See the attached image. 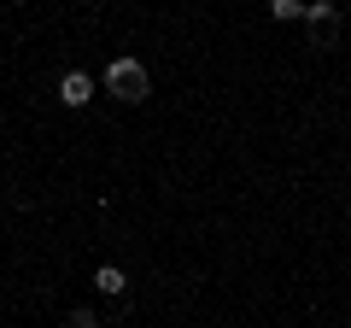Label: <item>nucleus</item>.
Masks as SVG:
<instances>
[{
  "label": "nucleus",
  "mask_w": 351,
  "mask_h": 328,
  "mask_svg": "<svg viewBox=\"0 0 351 328\" xmlns=\"http://www.w3.org/2000/svg\"><path fill=\"white\" fill-rule=\"evenodd\" d=\"M106 94H117V100H129V106H135V100H147V94H152L147 65H141V59H129V53H123V59H112V65H106Z\"/></svg>",
  "instance_id": "1"
},
{
  "label": "nucleus",
  "mask_w": 351,
  "mask_h": 328,
  "mask_svg": "<svg viewBox=\"0 0 351 328\" xmlns=\"http://www.w3.org/2000/svg\"><path fill=\"white\" fill-rule=\"evenodd\" d=\"M59 100L71 106V112H82V106L94 100V76H88V71H64L59 76Z\"/></svg>",
  "instance_id": "2"
},
{
  "label": "nucleus",
  "mask_w": 351,
  "mask_h": 328,
  "mask_svg": "<svg viewBox=\"0 0 351 328\" xmlns=\"http://www.w3.org/2000/svg\"><path fill=\"white\" fill-rule=\"evenodd\" d=\"M94 288H100V293H112V299H117V293L129 288V276H123L117 264H100V270H94Z\"/></svg>",
  "instance_id": "3"
},
{
  "label": "nucleus",
  "mask_w": 351,
  "mask_h": 328,
  "mask_svg": "<svg viewBox=\"0 0 351 328\" xmlns=\"http://www.w3.org/2000/svg\"><path fill=\"white\" fill-rule=\"evenodd\" d=\"M304 18H311L316 30H334V18H339V6H334V0H311V6H304Z\"/></svg>",
  "instance_id": "4"
},
{
  "label": "nucleus",
  "mask_w": 351,
  "mask_h": 328,
  "mask_svg": "<svg viewBox=\"0 0 351 328\" xmlns=\"http://www.w3.org/2000/svg\"><path fill=\"white\" fill-rule=\"evenodd\" d=\"M304 6H311V0H269V18L293 24V18H304Z\"/></svg>",
  "instance_id": "5"
},
{
  "label": "nucleus",
  "mask_w": 351,
  "mask_h": 328,
  "mask_svg": "<svg viewBox=\"0 0 351 328\" xmlns=\"http://www.w3.org/2000/svg\"><path fill=\"white\" fill-rule=\"evenodd\" d=\"M71 328H100V323H94V311H71Z\"/></svg>",
  "instance_id": "6"
}]
</instances>
